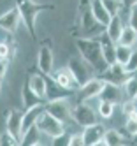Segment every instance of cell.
I'll list each match as a JSON object with an SVG mask.
<instances>
[{
  "mask_svg": "<svg viewBox=\"0 0 137 146\" xmlns=\"http://www.w3.org/2000/svg\"><path fill=\"white\" fill-rule=\"evenodd\" d=\"M16 144H19V141L11 132L5 130L4 134H0V146H16Z\"/></svg>",
  "mask_w": 137,
  "mask_h": 146,
  "instance_id": "cell-31",
  "label": "cell"
},
{
  "mask_svg": "<svg viewBox=\"0 0 137 146\" xmlns=\"http://www.w3.org/2000/svg\"><path fill=\"white\" fill-rule=\"evenodd\" d=\"M0 90H2V83H0Z\"/></svg>",
  "mask_w": 137,
  "mask_h": 146,
  "instance_id": "cell-41",
  "label": "cell"
},
{
  "mask_svg": "<svg viewBox=\"0 0 137 146\" xmlns=\"http://www.w3.org/2000/svg\"><path fill=\"white\" fill-rule=\"evenodd\" d=\"M132 49L134 48H130V46H125V44L116 42V62L121 64V65H125L126 60H128L130 55H132Z\"/></svg>",
  "mask_w": 137,
  "mask_h": 146,
  "instance_id": "cell-25",
  "label": "cell"
},
{
  "mask_svg": "<svg viewBox=\"0 0 137 146\" xmlns=\"http://www.w3.org/2000/svg\"><path fill=\"white\" fill-rule=\"evenodd\" d=\"M90 9H91V14L93 18L97 19V23H100L102 27H105L111 19V14L107 13V9L104 7L102 0H90Z\"/></svg>",
  "mask_w": 137,
  "mask_h": 146,
  "instance_id": "cell-19",
  "label": "cell"
},
{
  "mask_svg": "<svg viewBox=\"0 0 137 146\" xmlns=\"http://www.w3.org/2000/svg\"><path fill=\"white\" fill-rule=\"evenodd\" d=\"M7 69H9V60L0 58V79H2V78L7 74Z\"/></svg>",
  "mask_w": 137,
  "mask_h": 146,
  "instance_id": "cell-37",
  "label": "cell"
},
{
  "mask_svg": "<svg viewBox=\"0 0 137 146\" xmlns=\"http://www.w3.org/2000/svg\"><path fill=\"white\" fill-rule=\"evenodd\" d=\"M19 25V13L16 7H11L9 11L0 14V28L7 34H14Z\"/></svg>",
  "mask_w": 137,
  "mask_h": 146,
  "instance_id": "cell-13",
  "label": "cell"
},
{
  "mask_svg": "<svg viewBox=\"0 0 137 146\" xmlns=\"http://www.w3.org/2000/svg\"><path fill=\"white\" fill-rule=\"evenodd\" d=\"M102 86H104V79H102V78H97V76H93V78H90L86 83H83V85L79 86V92H81L83 100L97 99L99 93L102 92Z\"/></svg>",
  "mask_w": 137,
  "mask_h": 146,
  "instance_id": "cell-12",
  "label": "cell"
},
{
  "mask_svg": "<svg viewBox=\"0 0 137 146\" xmlns=\"http://www.w3.org/2000/svg\"><path fill=\"white\" fill-rule=\"evenodd\" d=\"M13 55H14V49L9 46V42H0V58L11 60Z\"/></svg>",
  "mask_w": 137,
  "mask_h": 146,
  "instance_id": "cell-34",
  "label": "cell"
},
{
  "mask_svg": "<svg viewBox=\"0 0 137 146\" xmlns=\"http://www.w3.org/2000/svg\"><path fill=\"white\" fill-rule=\"evenodd\" d=\"M123 88L120 85H114V83H107V81H104V86H102V92L99 93V100H107L111 104H121L123 100Z\"/></svg>",
  "mask_w": 137,
  "mask_h": 146,
  "instance_id": "cell-10",
  "label": "cell"
},
{
  "mask_svg": "<svg viewBox=\"0 0 137 146\" xmlns=\"http://www.w3.org/2000/svg\"><path fill=\"white\" fill-rule=\"evenodd\" d=\"M5 130L11 132L19 141L21 137V113L16 108H11L5 116Z\"/></svg>",
  "mask_w": 137,
  "mask_h": 146,
  "instance_id": "cell-15",
  "label": "cell"
},
{
  "mask_svg": "<svg viewBox=\"0 0 137 146\" xmlns=\"http://www.w3.org/2000/svg\"><path fill=\"white\" fill-rule=\"evenodd\" d=\"M70 120L76 121L77 125H81V127H86V125H91V123L99 121V114L90 104L81 102L77 106L70 108Z\"/></svg>",
  "mask_w": 137,
  "mask_h": 146,
  "instance_id": "cell-5",
  "label": "cell"
},
{
  "mask_svg": "<svg viewBox=\"0 0 137 146\" xmlns=\"http://www.w3.org/2000/svg\"><path fill=\"white\" fill-rule=\"evenodd\" d=\"M21 102H23V109H28V108L39 106V104H44V99L39 97L37 93L28 86V81H25L23 86H21Z\"/></svg>",
  "mask_w": 137,
  "mask_h": 146,
  "instance_id": "cell-18",
  "label": "cell"
},
{
  "mask_svg": "<svg viewBox=\"0 0 137 146\" xmlns=\"http://www.w3.org/2000/svg\"><path fill=\"white\" fill-rule=\"evenodd\" d=\"M14 7L18 9L19 13V19L21 23L25 25V28L28 30V34L32 37H35V21L37 16L42 11H49V9H55L53 4H39L34 2V0H14Z\"/></svg>",
  "mask_w": 137,
  "mask_h": 146,
  "instance_id": "cell-2",
  "label": "cell"
},
{
  "mask_svg": "<svg viewBox=\"0 0 137 146\" xmlns=\"http://www.w3.org/2000/svg\"><path fill=\"white\" fill-rule=\"evenodd\" d=\"M42 111H44V104L28 108V109H25V113H21V134H23L26 129H30L32 125H35V121L42 114Z\"/></svg>",
  "mask_w": 137,
  "mask_h": 146,
  "instance_id": "cell-17",
  "label": "cell"
},
{
  "mask_svg": "<svg viewBox=\"0 0 137 146\" xmlns=\"http://www.w3.org/2000/svg\"><path fill=\"white\" fill-rule=\"evenodd\" d=\"M132 143H135V144H137V135H134V137H132Z\"/></svg>",
  "mask_w": 137,
  "mask_h": 146,
  "instance_id": "cell-39",
  "label": "cell"
},
{
  "mask_svg": "<svg viewBox=\"0 0 137 146\" xmlns=\"http://www.w3.org/2000/svg\"><path fill=\"white\" fill-rule=\"evenodd\" d=\"M121 88H123V93H125L126 97H128V99H134L135 92H137V78L132 74V76L121 85Z\"/></svg>",
  "mask_w": 137,
  "mask_h": 146,
  "instance_id": "cell-27",
  "label": "cell"
},
{
  "mask_svg": "<svg viewBox=\"0 0 137 146\" xmlns=\"http://www.w3.org/2000/svg\"><path fill=\"white\" fill-rule=\"evenodd\" d=\"M102 4L111 16H121V13L125 11L121 0H102Z\"/></svg>",
  "mask_w": 137,
  "mask_h": 146,
  "instance_id": "cell-26",
  "label": "cell"
},
{
  "mask_svg": "<svg viewBox=\"0 0 137 146\" xmlns=\"http://www.w3.org/2000/svg\"><path fill=\"white\" fill-rule=\"evenodd\" d=\"M118 42L120 44H125V46H130V48H134L135 44H137V32L132 28V27H123V30H121V35H120V39H118Z\"/></svg>",
  "mask_w": 137,
  "mask_h": 146,
  "instance_id": "cell-24",
  "label": "cell"
},
{
  "mask_svg": "<svg viewBox=\"0 0 137 146\" xmlns=\"http://www.w3.org/2000/svg\"><path fill=\"white\" fill-rule=\"evenodd\" d=\"M135 114H137V111H135Z\"/></svg>",
  "mask_w": 137,
  "mask_h": 146,
  "instance_id": "cell-42",
  "label": "cell"
},
{
  "mask_svg": "<svg viewBox=\"0 0 137 146\" xmlns=\"http://www.w3.org/2000/svg\"><path fill=\"white\" fill-rule=\"evenodd\" d=\"M114 113V104L107 102V100H99V108H97V114L102 118H111Z\"/></svg>",
  "mask_w": 137,
  "mask_h": 146,
  "instance_id": "cell-28",
  "label": "cell"
},
{
  "mask_svg": "<svg viewBox=\"0 0 137 146\" xmlns=\"http://www.w3.org/2000/svg\"><path fill=\"white\" fill-rule=\"evenodd\" d=\"M104 125L102 123H91V125H86L83 127V143L84 146H95V144H104Z\"/></svg>",
  "mask_w": 137,
  "mask_h": 146,
  "instance_id": "cell-8",
  "label": "cell"
},
{
  "mask_svg": "<svg viewBox=\"0 0 137 146\" xmlns=\"http://www.w3.org/2000/svg\"><path fill=\"white\" fill-rule=\"evenodd\" d=\"M35 125H37V129L40 130V134L48 135V137H55V135H58V134H62L63 130H65L63 121H60L58 118L53 116V114H49L46 109L42 111V114L37 118Z\"/></svg>",
  "mask_w": 137,
  "mask_h": 146,
  "instance_id": "cell-3",
  "label": "cell"
},
{
  "mask_svg": "<svg viewBox=\"0 0 137 146\" xmlns=\"http://www.w3.org/2000/svg\"><path fill=\"white\" fill-rule=\"evenodd\" d=\"M67 67H69V70L72 72L74 79H76L77 88L83 85V83H86L90 78H93V74H95L93 69L86 64V60L81 58V56H70L69 62H67Z\"/></svg>",
  "mask_w": 137,
  "mask_h": 146,
  "instance_id": "cell-4",
  "label": "cell"
},
{
  "mask_svg": "<svg viewBox=\"0 0 137 146\" xmlns=\"http://www.w3.org/2000/svg\"><path fill=\"white\" fill-rule=\"evenodd\" d=\"M53 64H55V56H53V49L49 42H44L39 49L37 56V67L42 74H51L53 72Z\"/></svg>",
  "mask_w": 137,
  "mask_h": 146,
  "instance_id": "cell-9",
  "label": "cell"
},
{
  "mask_svg": "<svg viewBox=\"0 0 137 146\" xmlns=\"http://www.w3.org/2000/svg\"><path fill=\"white\" fill-rule=\"evenodd\" d=\"M53 139V144L55 146H69V141H70V134L63 130L62 134L55 135V137H51Z\"/></svg>",
  "mask_w": 137,
  "mask_h": 146,
  "instance_id": "cell-33",
  "label": "cell"
},
{
  "mask_svg": "<svg viewBox=\"0 0 137 146\" xmlns=\"http://www.w3.org/2000/svg\"><path fill=\"white\" fill-rule=\"evenodd\" d=\"M125 135L121 134V130H116V129H109L104 132V144L107 146H120L125 143Z\"/></svg>",
  "mask_w": 137,
  "mask_h": 146,
  "instance_id": "cell-23",
  "label": "cell"
},
{
  "mask_svg": "<svg viewBox=\"0 0 137 146\" xmlns=\"http://www.w3.org/2000/svg\"><path fill=\"white\" fill-rule=\"evenodd\" d=\"M121 109H123V114H125V116H128V114H132V113L137 111V102H135L134 99H126L125 102L121 100Z\"/></svg>",
  "mask_w": 137,
  "mask_h": 146,
  "instance_id": "cell-32",
  "label": "cell"
},
{
  "mask_svg": "<svg viewBox=\"0 0 137 146\" xmlns=\"http://www.w3.org/2000/svg\"><path fill=\"white\" fill-rule=\"evenodd\" d=\"M69 146H84V143H83V135H81V134H70Z\"/></svg>",
  "mask_w": 137,
  "mask_h": 146,
  "instance_id": "cell-36",
  "label": "cell"
},
{
  "mask_svg": "<svg viewBox=\"0 0 137 146\" xmlns=\"http://www.w3.org/2000/svg\"><path fill=\"white\" fill-rule=\"evenodd\" d=\"M39 139H40V130L37 129V125H32L30 129H26L19 137V143L23 146H34V144H39Z\"/></svg>",
  "mask_w": 137,
  "mask_h": 146,
  "instance_id": "cell-22",
  "label": "cell"
},
{
  "mask_svg": "<svg viewBox=\"0 0 137 146\" xmlns=\"http://www.w3.org/2000/svg\"><path fill=\"white\" fill-rule=\"evenodd\" d=\"M49 76L55 79L60 86L67 88V90H74V88H77V83H76V79H74L72 72L69 70V67H62V69H58V70H53Z\"/></svg>",
  "mask_w": 137,
  "mask_h": 146,
  "instance_id": "cell-16",
  "label": "cell"
},
{
  "mask_svg": "<svg viewBox=\"0 0 137 146\" xmlns=\"http://www.w3.org/2000/svg\"><path fill=\"white\" fill-rule=\"evenodd\" d=\"M44 109L53 114L55 118H58L60 121H70V106L67 99H55V100H48V104H44Z\"/></svg>",
  "mask_w": 137,
  "mask_h": 146,
  "instance_id": "cell-7",
  "label": "cell"
},
{
  "mask_svg": "<svg viewBox=\"0 0 137 146\" xmlns=\"http://www.w3.org/2000/svg\"><path fill=\"white\" fill-rule=\"evenodd\" d=\"M134 100H135V102H137V92H135V95H134Z\"/></svg>",
  "mask_w": 137,
  "mask_h": 146,
  "instance_id": "cell-40",
  "label": "cell"
},
{
  "mask_svg": "<svg viewBox=\"0 0 137 146\" xmlns=\"http://www.w3.org/2000/svg\"><path fill=\"white\" fill-rule=\"evenodd\" d=\"M128 27H132L137 32V5L128 9Z\"/></svg>",
  "mask_w": 137,
  "mask_h": 146,
  "instance_id": "cell-35",
  "label": "cell"
},
{
  "mask_svg": "<svg viewBox=\"0 0 137 146\" xmlns=\"http://www.w3.org/2000/svg\"><path fill=\"white\" fill-rule=\"evenodd\" d=\"M76 46L79 49V56L86 60V64L93 69L95 74H100L107 67V64H105V60L102 56L97 37H79L76 39Z\"/></svg>",
  "mask_w": 137,
  "mask_h": 146,
  "instance_id": "cell-1",
  "label": "cell"
},
{
  "mask_svg": "<svg viewBox=\"0 0 137 146\" xmlns=\"http://www.w3.org/2000/svg\"><path fill=\"white\" fill-rule=\"evenodd\" d=\"M125 132L128 137H134V135H137V114L132 113L126 116V121H125Z\"/></svg>",
  "mask_w": 137,
  "mask_h": 146,
  "instance_id": "cell-29",
  "label": "cell"
},
{
  "mask_svg": "<svg viewBox=\"0 0 137 146\" xmlns=\"http://www.w3.org/2000/svg\"><path fill=\"white\" fill-rule=\"evenodd\" d=\"M99 39V44H100V51H102V56L105 60V64H113V62H116V42H113V40L105 35V32H102L100 35H97Z\"/></svg>",
  "mask_w": 137,
  "mask_h": 146,
  "instance_id": "cell-14",
  "label": "cell"
},
{
  "mask_svg": "<svg viewBox=\"0 0 137 146\" xmlns=\"http://www.w3.org/2000/svg\"><path fill=\"white\" fill-rule=\"evenodd\" d=\"M123 67H125V70L128 72V74H135L137 72V49H132V55H130L128 60H126V64Z\"/></svg>",
  "mask_w": 137,
  "mask_h": 146,
  "instance_id": "cell-30",
  "label": "cell"
},
{
  "mask_svg": "<svg viewBox=\"0 0 137 146\" xmlns=\"http://www.w3.org/2000/svg\"><path fill=\"white\" fill-rule=\"evenodd\" d=\"M121 30H123V19L121 16H111L109 23L105 25V35H107L113 42H118V39L121 35Z\"/></svg>",
  "mask_w": 137,
  "mask_h": 146,
  "instance_id": "cell-20",
  "label": "cell"
},
{
  "mask_svg": "<svg viewBox=\"0 0 137 146\" xmlns=\"http://www.w3.org/2000/svg\"><path fill=\"white\" fill-rule=\"evenodd\" d=\"M121 2H123V9H125V11H128L130 7L137 5V0H121Z\"/></svg>",
  "mask_w": 137,
  "mask_h": 146,
  "instance_id": "cell-38",
  "label": "cell"
},
{
  "mask_svg": "<svg viewBox=\"0 0 137 146\" xmlns=\"http://www.w3.org/2000/svg\"><path fill=\"white\" fill-rule=\"evenodd\" d=\"M46 76V95L44 99L46 100H55V99H69L72 95V90H67L60 86L58 83L53 79L49 74H44Z\"/></svg>",
  "mask_w": 137,
  "mask_h": 146,
  "instance_id": "cell-11",
  "label": "cell"
},
{
  "mask_svg": "<svg viewBox=\"0 0 137 146\" xmlns=\"http://www.w3.org/2000/svg\"><path fill=\"white\" fill-rule=\"evenodd\" d=\"M130 76H132V74H128V72L125 70V67H123L121 64H118V62H113V64H109V65L99 74V78H102L104 81L114 83V85H120V86H121Z\"/></svg>",
  "mask_w": 137,
  "mask_h": 146,
  "instance_id": "cell-6",
  "label": "cell"
},
{
  "mask_svg": "<svg viewBox=\"0 0 137 146\" xmlns=\"http://www.w3.org/2000/svg\"><path fill=\"white\" fill-rule=\"evenodd\" d=\"M26 81H28V86L34 90L39 97L44 99V95H46V76L44 74H30L26 78Z\"/></svg>",
  "mask_w": 137,
  "mask_h": 146,
  "instance_id": "cell-21",
  "label": "cell"
}]
</instances>
